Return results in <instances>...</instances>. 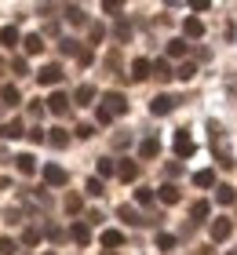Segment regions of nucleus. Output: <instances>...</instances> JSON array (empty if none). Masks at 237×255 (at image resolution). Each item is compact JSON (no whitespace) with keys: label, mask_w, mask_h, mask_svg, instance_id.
<instances>
[{"label":"nucleus","mask_w":237,"mask_h":255,"mask_svg":"<svg viewBox=\"0 0 237 255\" xmlns=\"http://www.w3.org/2000/svg\"><path fill=\"white\" fill-rule=\"evenodd\" d=\"M69 142V135L62 131V128H55V131H51V146H66Z\"/></svg>","instance_id":"obj_28"},{"label":"nucleus","mask_w":237,"mask_h":255,"mask_svg":"<svg viewBox=\"0 0 237 255\" xmlns=\"http://www.w3.org/2000/svg\"><path fill=\"white\" fill-rule=\"evenodd\" d=\"M216 182V171H197L194 175V186H212Z\"/></svg>","instance_id":"obj_25"},{"label":"nucleus","mask_w":237,"mask_h":255,"mask_svg":"<svg viewBox=\"0 0 237 255\" xmlns=\"http://www.w3.org/2000/svg\"><path fill=\"white\" fill-rule=\"evenodd\" d=\"M11 66H15V73H18V77H26V73H29V66H26V59H15Z\"/></svg>","instance_id":"obj_34"},{"label":"nucleus","mask_w":237,"mask_h":255,"mask_svg":"<svg viewBox=\"0 0 237 255\" xmlns=\"http://www.w3.org/2000/svg\"><path fill=\"white\" fill-rule=\"evenodd\" d=\"M157 248H164V252L175 248V237H172V234H161V237H157Z\"/></svg>","instance_id":"obj_32"},{"label":"nucleus","mask_w":237,"mask_h":255,"mask_svg":"<svg viewBox=\"0 0 237 255\" xmlns=\"http://www.w3.org/2000/svg\"><path fill=\"white\" fill-rule=\"evenodd\" d=\"M230 255H237V252H230Z\"/></svg>","instance_id":"obj_40"},{"label":"nucleus","mask_w":237,"mask_h":255,"mask_svg":"<svg viewBox=\"0 0 237 255\" xmlns=\"http://www.w3.org/2000/svg\"><path fill=\"white\" fill-rule=\"evenodd\" d=\"M0 255H15V241L11 237H0Z\"/></svg>","instance_id":"obj_31"},{"label":"nucleus","mask_w":237,"mask_h":255,"mask_svg":"<svg viewBox=\"0 0 237 255\" xmlns=\"http://www.w3.org/2000/svg\"><path fill=\"white\" fill-rule=\"evenodd\" d=\"M22 44H26V55H40L44 51V37H40V33H29Z\"/></svg>","instance_id":"obj_9"},{"label":"nucleus","mask_w":237,"mask_h":255,"mask_svg":"<svg viewBox=\"0 0 237 255\" xmlns=\"http://www.w3.org/2000/svg\"><path fill=\"white\" fill-rule=\"evenodd\" d=\"M18 135H22V121H7L0 128V138H18Z\"/></svg>","instance_id":"obj_17"},{"label":"nucleus","mask_w":237,"mask_h":255,"mask_svg":"<svg viewBox=\"0 0 237 255\" xmlns=\"http://www.w3.org/2000/svg\"><path fill=\"white\" fill-rule=\"evenodd\" d=\"M135 201H139V204H150L153 193H150V190H135Z\"/></svg>","instance_id":"obj_35"},{"label":"nucleus","mask_w":237,"mask_h":255,"mask_svg":"<svg viewBox=\"0 0 237 255\" xmlns=\"http://www.w3.org/2000/svg\"><path fill=\"white\" fill-rule=\"evenodd\" d=\"M168 55L172 59H183L186 55V40H168Z\"/></svg>","instance_id":"obj_24"},{"label":"nucleus","mask_w":237,"mask_h":255,"mask_svg":"<svg viewBox=\"0 0 237 255\" xmlns=\"http://www.w3.org/2000/svg\"><path fill=\"white\" fill-rule=\"evenodd\" d=\"M102 110L110 113V117H117V113H128V99L121 95V91H110V95L102 99Z\"/></svg>","instance_id":"obj_1"},{"label":"nucleus","mask_w":237,"mask_h":255,"mask_svg":"<svg viewBox=\"0 0 237 255\" xmlns=\"http://www.w3.org/2000/svg\"><path fill=\"white\" fill-rule=\"evenodd\" d=\"M150 69H153V66H150L146 59H135V62H132V80H146Z\"/></svg>","instance_id":"obj_12"},{"label":"nucleus","mask_w":237,"mask_h":255,"mask_svg":"<svg viewBox=\"0 0 237 255\" xmlns=\"http://www.w3.org/2000/svg\"><path fill=\"white\" fill-rule=\"evenodd\" d=\"M88 193H91V197H102L106 190H102V182H99V179H88Z\"/></svg>","instance_id":"obj_33"},{"label":"nucleus","mask_w":237,"mask_h":255,"mask_svg":"<svg viewBox=\"0 0 237 255\" xmlns=\"http://www.w3.org/2000/svg\"><path fill=\"white\" fill-rule=\"evenodd\" d=\"M0 73H4V62H0Z\"/></svg>","instance_id":"obj_38"},{"label":"nucleus","mask_w":237,"mask_h":255,"mask_svg":"<svg viewBox=\"0 0 237 255\" xmlns=\"http://www.w3.org/2000/svg\"><path fill=\"white\" fill-rule=\"evenodd\" d=\"M117 215H121L124 223H146V219H142V215L135 212V208H128V204H121V208H117Z\"/></svg>","instance_id":"obj_18"},{"label":"nucleus","mask_w":237,"mask_h":255,"mask_svg":"<svg viewBox=\"0 0 237 255\" xmlns=\"http://www.w3.org/2000/svg\"><path fill=\"white\" fill-rule=\"evenodd\" d=\"M175 153H179V157H190V153H194V138H190L186 131L175 135Z\"/></svg>","instance_id":"obj_7"},{"label":"nucleus","mask_w":237,"mask_h":255,"mask_svg":"<svg viewBox=\"0 0 237 255\" xmlns=\"http://www.w3.org/2000/svg\"><path fill=\"white\" fill-rule=\"evenodd\" d=\"M216 201H219V204H234V201H237L234 186H219V190H216Z\"/></svg>","instance_id":"obj_20"},{"label":"nucleus","mask_w":237,"mask_h":255,"mask_svg":"<svg viewBox=\"0 0 237 255\" xmlns=\"http://www.w3.org/2000/svg\"><path fill=\"white\" fill-rule=\"evenodd\" d=\"M91 99H95V88H91V84H80V88H77V102H80V106H88Z\"/></svg>","instance_id":"obj_21"},{"label":"nucleus","mask_w":237,"mask_h":255,"mask_svg":"<svg viewBox=\"0 0 237 255\" xmlns=\"http://www.w3.org/2000/svg\"><path fill=\"white\" fill-rule=\"evenodd\" d=\"M37 80H40V84H58V80H62V66H44L40 69V73H37Z\"/></svg>","instance_id":"obj_4"},{"label":"nucleus","mask_w":237,"mask_h":255,"mask_svg":"<svg viewBox=\"0 0 237 255\" xmlns=\"http://www.w3.org/2000/svg\"><path fill=\"white\" fill-rule=\"evenodd\" d=\"M124 245V234H121V230H106V234H102V248H121Z\"/></svg>","instance_id":"obj_8"},{"label":"nucleus","mask_w":237,"mask_h":255,"mask_svg":"<svg viewBox=\"0 0 237 255\" xmlns=\"http://www.w3.org/2000/svg\"><path fill=\"white\" fill-rule=\"evenodd\" d=\"M234 234V223L230 219H216V223H212V241H227Z\"/></svg>","instance_id":"obj_3"},{"label":"nucleus","mask_w":237,"mask_h":255,"mask_svg":"<svg viewBox=\"0 0 237 255\" xmlns=\"http://www.w3.org/2000/svg\"><path fill=\"white\" fill-rule=\"evenodd\" d=\"M66 212H80V197H66Z\"/></svg>","instance_id":"obj_36"},{"label":"nucleus","mask_w":237,"mask_h":255,"mask_svg":"<svg viewBox=\"0 0 237 255\" xmlns=\"http://www.w3.org/2000/svg\"><path fill=\"white\" fill-rule=\"evenodd\" d=\"M194 73H197V66H194V62H183L175 77H179V80H194Z\"/></svg>","instance_id":"obj_26"},{"label":"nucleus","mask_w":237,"mask_h":255,"mask_svg":"<svg viewBox=\"0 0 237 255\" xmlns=\"http://www.w3.org/2000/svg\"><path fill=\"white\" fill-rule=\"evenodd\" d=\"M69 237H73L77 245H88V241H91V234H88L84 223H73V226H69Z\"/></svg>","instance_id":"obj_13"},{"label":"nucleus","mask_w":237,"mask_h":255,"mask_svg":"<svg viewBox=\"0 0 237 255\" xmlns=\"http://www.w3.org/2000/svg\"><path fill=\"white\" fill-rule=\"evenodd\" d=\"M190 215H194V223H201V219L208 215V204H205V201H197L194 208H190Z\"/></svg>","instance_id":"obj_27"},{"label":"nucleus","mask_w":237,"mask_h":255,"mask_svg":"<svg viewBox=\"0 0 237 255\" xmlns=\"http://www.w3.org/2000/svg\"><path fill=\"white\" fill-rule=\"evenodd\" d=\"M47 255H55V252H47Z\"/></svg>","instance_id":"obj_39"},{"label":"nucleus","mask_w":237,"mask_h":255,"mask_svg":"<svg viewBox=\"0 0 237 255\" xmlns=\"http://www.w3.org/2000/svg\"><path fill=\"white\" fill-rule=\"evenodd\" d=\"M157 197H161L164 204H179V190H175L172 182H168V186H161V193H157Z\"/></svg>","instance_id":"obj_19"},{"label":"nucleus","mask_w":237,"mask_h":255,"mask_svg":"<svg viewBox=\"0 0 237 255\" xmlns=\"http://www.w3.org/2000/svg\"><path fill=\"white\" fill-rule=\"evenodd\" d=\"M139 153H142V157H157V153H161V142H157V138H146Z\"/></svg>","instance_id":"obj_22"},{"label":"nucleus","mask_w":237,"mask_h":255,"mask_svg":"<svg viewBox=\"0 0 237 255\" xmlns=\"http://www.w3.org/2000/svg\"><path fill=\"white\" fill-rule=\"evenodd\" d=\"M153 77H157V80H172L175 73H172V66L164 62V59H157V62H153Z\"/></svg>","instance_id":"obj_16"},{"label":"nucleus","mask_w":237,"mask_h":255,"mask_svg":"<svg viewBox=\"0 0 237 255\" xmlns=\"http://www.w3.org/2000/svg\"><path fill=\"white\" fill-rule=\"evenodd\" d=\"M0 44H4V48H15V44H18V29L4 26V29H0Z\"/></svg>","instance_id":"obj_15"},{"label":"nucleus","mask_w":237,"mask_h":255,"mask_svg":"<svg viewBox=\"0 0 237 255\" xmlns=\"http://www.w3.org/2000/svg\"><path fill=\"white\" fill-rule=\"evenodd\" d=\"M117 175H121L124 182H132V179L139 175V164H132V160H121V164H117Z\"/></svg>","instance_id":"obj_11"},{"label":"nucleus","mask_w":237,"mask_h":255,"mask_svg":"<svg viewBox=\"0 0 237 255\" xmlns=\"http://www.w3.org/2000/svg\"><path fill=\"white\" fill-rule=\"evenodd\" d=\"M47 110H51V113H58V117H62V113L69 110V99L62 95V91H55V95L47 99Z\"/></svg>","instance_id":"obj_6"},{"label":"nucleus","mask_w":237,"mask_h":255,"mask_svg":"<svg viewBox=\"0 0 237 255\" xmlns=\"http://www.w3.org/2000/svg\"><path fill=\"white\" fill-rule=\"evenodd\" d=\"M183 33H186V37H194V40H197L201 33H205V22H201V18H186V22H183Z\"/></svg>","instance_id":"obj_10"},{"label":"nucleus","mask_w":237,"mask_h":255,"mask_svg":"<svg viewBox=\"0 0 237 255\" xmlns=\"http://www.w3.org/2000/svg\"><path fill=\"white\" fill-rule=\"evenodd\" d=\"M40 241V230H26V245H37Z\"/></svg>","instance_id":"obj_37"},{"label":"nucleus","mask_w":237,"mask_h":255,"mask_svg":"<svg viewBox=\"0 0 237 255\" xmlns=\"http://www.w3.org/2000/svg\"><path fill=\"white\" fill-rule=\"evenodd\" d=\"M66 18H69V22H77V26H80V22H84V11H80V7H66Z\"/></svg>","instance_id":"obj_29"},{"label":"nucleus","mask_w":237,"mask_h":255,"mask_svg":"<svg viewBox=\"0 0 237 255\" xmlns=\"http://www.w3.org/2000/svg\"><path fill=\"white\" fill-rule=\"evenodd\" d=\"M0 99H4V106H18V102H22V95L15 88H4V91H0Z\"/></svg>","instance_id":"obj_23"},{"label":"nucleus","mask_w":237,"mask_h":255,"mask_svg":"<svg viewBox=\"0 0 237 255\" xmlns=\"http://www.w3.org/2000/svg\"><path fill=\"white\" fill-rule=\"evenodd\" d=\"M113 171H117V168H113V160H110V157H102V160H99V175H113Z\"/></svg>","instance_id":"obj_30"},{"label":"nucleus","mask_w":237,"mask_h":255,"mask_svg":"<svg viewBox=\"0 0 237 255\" xmlns=\"http://www.w3.org/2000/svg\"><path fill=\"white\" fill-rule=\"evenodd\" d=\"M44 182H47V186H66L69 175H66L58 164H47V168H44Z\"/></svg>","instance_id":"obj_2"},{"label":"nucleus","mask_w":237,"mask_h":255,"mask_svg":"<svg viewBox=\"0 0 237 255\" xmlns=\"http://www.w3.org/2000/svg\"><path fill=\"white\" fill-rule=\"evenodd\" d=\"M150 110L157 113V117H164V113H172V110H175V99H172V95H157V99L150 102Z\"/></svg>","instance_id":"obj_5"},{"label":"nucleus","mask_w":237,"mask_h":255,"mask_svg":"<svg viewBox=\"0 0 237 255\" xmlns=\"http://www.w3.org/2000/svg\"><path fill=\"white\" fill-rule=\"evenodd\" d=\"M15 168L22 171V175H33V171H37V164H33L29 153H18V157H15Z\"/></svg>","instance_id":"obj_14"}]
</instances>
